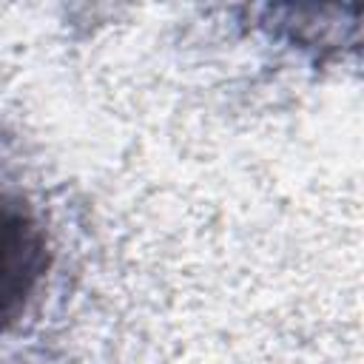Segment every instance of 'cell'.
Wrapping results in <instances>:
<instances>
[{"label":"cell","mask_w":364,"mask_h":364,"mask_svg":"<svg viewBox=\"0 0 364 364\" xmlns=\"http://www.w3.org/2000/svg\"><path fill=\"white\" fill-rule=\"evenodd\" d=\"M46 270V230L20 199L0 193V330L23 316Z\"/></svg>","instance_id":"cell-1"}]
</instances>
